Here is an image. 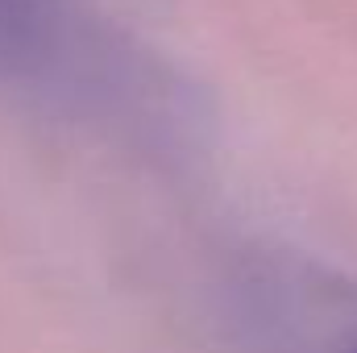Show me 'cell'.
Masks as SVG:
<instances>
[{
	"mask_svg": "<svg viewBox=\"0 0 357 353\" xmlns=\"http://www.w3.org/2000/svg\"><path fill=\"white\" fill-rule=\"evenodd\" d=\"M29 13H33V0H0V46L21 25H29Z\"/></svg>",
	"mask_w": 357,
	"mask_h": 353,
	"instance_id": "1",
	"label": "cell"
}]
</instances>
